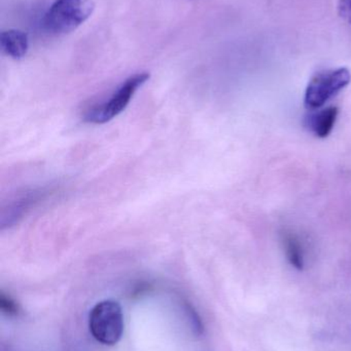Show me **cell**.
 I'll return each instance as SVG.
<instances>
[{"label": "cell", "mask_w": 351, "mask_h": 351, "mask_svg": "<svg viewBox=\"0 0 351 351\" xmlns=\"http://www.w3.org/2000/svg\"><path fill=\"white\" fill-rule=\"evenodd\" d=\"M125 322L123 309L115 300L97 303L89 313V330L95 340L103 346H113L123 337Z\"/></svg>", "instance_id": "1"}, {"label": "cell", "mask_w": 351, "mask_h": 351, "mask_svg": "<svg viewBox=\"0 0 351 351\" xmlns=\"http://www.w3.org/2000/svg\"><path fill=\"white\" fill-rule=\"evenodd\" d=\"M94 10L92 0H56L43 18V26L54 34H66L84 24Z\"/></svg>", "instance_id": "2"}, {"label": "cell", "mask_w": 351, "mask_h": 351, "mask_svg": "<svg viewBox=\"0 0 351 351\" xmlns=\"http://www.w3.org/2000/svg\"><path fill=\"white\" fill-rule=\"evenodd\" d=\"M150 80V73L141 72L128 77L120 84L109 99L87 111L84 121L93 125H102L121 114L129 105L135 93Z\"/></svg>", "instance_id": "3"}, {"label": "cell", "mask_w": 351, "mask_h": 351, "mask_svg": "<svg viewBox=\"0 0 351 351\" xmlns=\"http://www.w3.org/2000/svg\"><path fill=\"white\" fill-rule=\"evenodd\" d=\"M351 74L348 68L326 70L317 73L306 88L304 104L307 109L321 108L350 84Z\"/></svg>", "instance_id": "4"}, {"label": "cell", "mask_w": 351, "mask_h": 351, "mask_svg": "<svg viewBox=\"0 0 351 351\" xmlns=\"http://www.w3.org/2000/svg\"><path fill=\"white\" fill-rule=\"evenodd\" d=\"M0 43L2 51L14 60L22 59L28 51V35L16 29L3 31L0 37Z\"/></svg>", "instance_id": "5"}, {"label": "cell", "mask_w": 351, "mask_h": 351, "mask_svg": "<svg viewBox=\"0 0 351 351\" xmlns=\"http://www.w3.org/2000/svg\"><path fill=\"white\" fill-rule=\"evenodd\" d=\"M337 117L338 109L336 107L323 109L309 119V127L317 137H328L333 131Z\"/></svg>", "instance_id": "6"}, {"label": "cell", "mask_w": 351, "mask_h": 351, "mask_svg": "<svg viewBox=\"0 0 351 351\" xmlns=\"http://www.w3.org/2000/svg\"><path fill=\"white\" fill-rule=\"evenodd\" d=\"M284 251L288 261L297 269L304 267V247L294 233H286L284 237Z\"/></svg>", "instance_id": "7"}, {"label": "cell", "mask_w": 351, "mask_h": 351, "mask_svg": "<svg viewBox=\"0 0 351 351\" xmlns=\"http://www.w3.org/2000/svg\"><path fill=\"white\" fill-rule=\"evenodd\" d=\"M0 309L8 317H14L19 313V305L16 301L3 292L0 293Z\"/></svg>", "instance_id": "8"}, {"label": "cell", "mask_w": 351, "mask_h": 351, "mask_svg": "<svg viewBox=\"0 0 351 351\" xmlns=\"http://www.w3.org/2000/svg\"><path fill=\"white\" fill-rule=\"evenodd\" d=\"M338 12L346 23L351 25V0H339Z\"/></svg>", "instance_id": "9"}]
</instances>
